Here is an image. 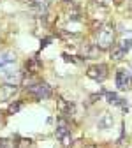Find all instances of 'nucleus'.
I'll list each match as a JSON object with an SVG mask.
<instances>
[{"instance_id": "nucleus-1", "label": "nucleus", "mask_w": 132, "mask_h": 148, "mask_svg": "<svg viewBox=\"0 0 132 148\" xmlns=\"http://www.w3.org/2000/svg\"><path fill=\"white\" fill-rule=\"evenodd\" d=\"M113 41H115V27L111 23L101 27V30L97 32V48L99 49H107L113 46Z\"/></svg>"}, {"instance_id": "nucleus-2", "label": "nucleus", "mask_w": 132, "mask_h": 148, "mask_svg": "<svg viewBox=\"0 0 132 148\" xmlns=\"http://www.w3.org/2000/svg\"><path fill=\"white\" fill-rule=\"evenodd\" d=\"M56 138L60 139V143L64 146H69L72 143V138H70V127L67 123V120L62 116L58 120V123H56Z\"/></svg>"}, {"instance_id": "nucleus-3", "label": "nucleus", "mask_w": 132, "mask_h": 148, "mask_svg": "<svg viewBox=\"0 0 132 148\" xmlns=\"http://www.w3.org/2000/svg\"><path fill=\"white\" fill-rule=\"evenodd\" d=\"M28 94L41 101V99H49L53 90H51V86L48 83H34V85L28 86Z\"/></svg>"}, {"instance_id": "nucleus-4", "label": "nucleus", "mask_w": 132, "mask_h": 148, "mask_svg": "<svg viewBox=\"0 0 132 148\" xmlns=\"http://www.w3.org/2000/svg\"><path fill=\"white\" fill-rule=\"evenodd\" d=\"M116 86L118 90H130L132 88V72L127 69H118L116 71Z\"/></svg>"}, {"instance_id": "nucleus-5", "label": "nucleus", "mask_w": 132, "mask_h": 148, "mask_svg": "<svg viewBox=\"0 0 132 148\" xmlns=\"http://www.w3.org/2000/svg\"><path fill=\"white\" fill-rule=\"evenodd\" d=\"M86 76L93 81H104L107 78V65L104 64H95V65H92L88 67L86 71Z\"/></svg>"}, {"instance_id": "nucleus-6", "label": "nucleus", "mask_w": 132, "mask_h": 148, "mask_svg": "<svg viewBox=\"0 0 132 148\" xmlns=\"http://www.w3.org/2000/svg\"><path fill=\"white\" fill-rule=\"evenodd\" d=\"M2 76H4V79H5V81H9L11 85H16L18 81H20L21 74L18 72L16 69H12V65H11V67H5V69H2Z\"/></svg>"}, {"instance_id": "nucleus-7", "label": "nucleus", "mask_w": 132, "mask_h": 148, "mask_svg": "<svg viewBox=\"0 0 132 148\" xmlns=\"http://www.w3.org/2000/svg\"><path fill=\"white\" fill-rule=\"evenodd\" d=\"M14 62H16V55L12 51H2L0 53V71L14 65Z\"/></svg>"}, {"instance_id": "nucleus-8", "label": "nucleus", "mask_w": 132, "mask_h": 148, "mask_svg": "<svg viewBox=\"0 0 132 148\" xmlns=\"http://www.w3.org/2000/svg\"><path fill=\"white\" fill-rule=\"evenodd\" d=\"M16 92H18L16 85H11V83L2 85V86H0V101H9L11 97H14Z\"/></svg>"}, {"instance_id": "nucleus-9", "label": "nucleus", "mask_w": 132, "mask_h": 148, "mask_svg": "<svg viewBox=\"0 0 132 148\" xmlns=\"http://www.w3.org/2000/svg\"><path fill=\"white\" fill-rule=\"evenodd\" d=\"M27 69H28V72H30V74H37V72L42 69V62L37 58V57L28 58V60H27Z\"/></svg>"}, {"instance_id": "nucleus-10", "label": "nucleus", "mask_w": 132, "mask_h": 148, "mask_svg": "<svg viewBox=\"0 0 132 148\" xmlns=\"http://www.w3.org/2000/svg\"><path fill=\"white\" fill-rule=\"evenodd\" d=\"M99 48L95 46V44H85V48H83V57L85 58H95L97 55H99Z\"/></svg>"}, {"instance_id": "nucleus-11", "label": "nucleus", "mask_w": 132, "mask_h": 148, "mask_svg": "<svg viewBox=\"0 0 132 148\" xmlns=\"http://www.w3.org/2000/svg\"><path fill=\"white\" fill-rule=\"evenodd\" d=\"M123 57H125V51L122 49L120 44L111 46V58H113V60H115V62H120V60H123Z\"/></svg>"}, {"instance_id": "nucleus-12", "label": "nucleus", "mask_w": 132, "mask_h": 148, "mask_svg": "<svg viewBox=\"0 0 132 148\" xmlns=\"http://www.w3.org/2000/svg\"><path fill=\"white\" fill-rule=\"evenodd\" d=\"M99 129H101V131H106V129H109L111 125H113V116L109 115V113H104L101 118H99Z\"/></svg>"}, {"instance_id": "nucleus-13", "label": "nucleus", "mask_w": 132, "mask_h": 148, "mask_svg": "<svg viewBox=\"0 0 132 148\" xmlns=\"http://www.w3.org/2000/svg\"><path fill=\"white\" fill-rule=\"evenodd\" d=\"M20 108H21V102H14V104H11V106H9V115L18 113V111H20Z\"/></svg>"}, {"instance_id": "nucleus-14", "label": "nucleus", "mask_w": 132, "mask_h": 148, "mask_svg": "<svg viewBox=\"0 0 132 148\" xmlns=\"http://www.w3.org/2000/svg\"><path fill=\"white\" fill-rule=\"evenodd\" d=\"M120 46H122V49L127 53V51L132 48V39H125V41H122V44H120Z\"/></svg>"}, {"instance_id": "nucleus-15", "label": "nucleus", "mask_w": 132, "mask_h": 148, "mask_svg": "<svg viewBox=\"0 0 132 148\" xmlns=\"http://www.w3.org/2000/svg\"><path fill=\"white\" fill-rule=\"evenodd\" d=\"M7 145H9L7 139H0V148H7Z\"/></svg>"}, {"instance_id": "nucleus-16", "label": "nucleus", "mask_w": 132, "mask_h": 148, "mask_svg": "<svg viewBox=\"0 0 132 148\" xmlns=\"http://www.w3.org/2000/svg\"><path fill=\"white\" fill-rule=\"evenodd\" d=\"M86 148H97V146H93V145H90V146H86Z\"/></svg>"}, {"instance_id": "nucleus-17", "label": "nucleus", "mask_w": 132, "mask_h": 148, "mask_svg": "<svg viewBox=\"0 0 132 148\" xmlns=\"http://www.w3.org/2000/svg\"><path fill=\"white\" fill-rule=\"evenodd\" d=\"M21 2H30V0H21Z\"/></svg>"}, {"instance_id": "nucleus-18", "label": "nucleus", "mask_w": 132, "mask_h": 148, "mask_svg": "<svg viewBox=\"0 0 132 148\" xmlns=\"http://www.w3.org/2000/svg\"><path fill=\"white\" fill-rule=\"evenodd\" d=\"M0 122H2V118H0Z\"/></svg>"}]
</instances>
